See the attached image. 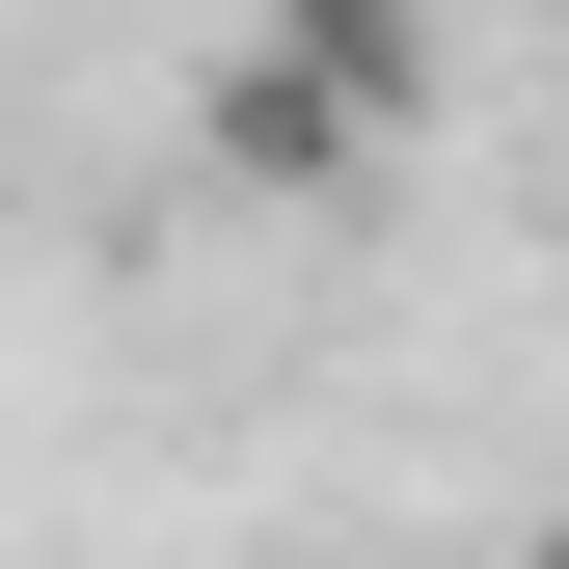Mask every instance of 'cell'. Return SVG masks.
<instances>
[{"mask_svg":"<svg viewBox=\"0 0 569 569\" xmlns=\"http://www.w3.org/2000/svg\"><path fill=\"white\" fill-rule=\"evenodd\" d=\"M244 54H271V82H326L352 136H407V109H435V54H461V0H244Z\"/></svg>","mask_w":569,"mask_h":569,"instance_id":"6da1fadb","label":"cell"},{"mask_svg":"<svg viewBox=\"0 0 569 569\" xmlns=\"http://www.w3.org/2000/svg\"><path fill=\"white\" fill-rule=\"evenodd\" d=\"M218 163H244V190H352L380 136H352L326 82H271V54H244V82H218Z\"/></svg>","mask_w":569,"mask_h":569,"instance_id":"7a4b0ae2","label":"cell"},{"mask_svg":"<svg viewBox=\"0 0 569 569\" xmlns=\"http://www.w3.org/2000/svg\"><path fill=\"white\" fill-rule=\"evenodd\" d=\"M516 569H569V516H542V542H516Z\"/></svg>","mask_w":569,"mask_h":569,"instance_id":"3957f363","label":"cell"}]
</instances>
